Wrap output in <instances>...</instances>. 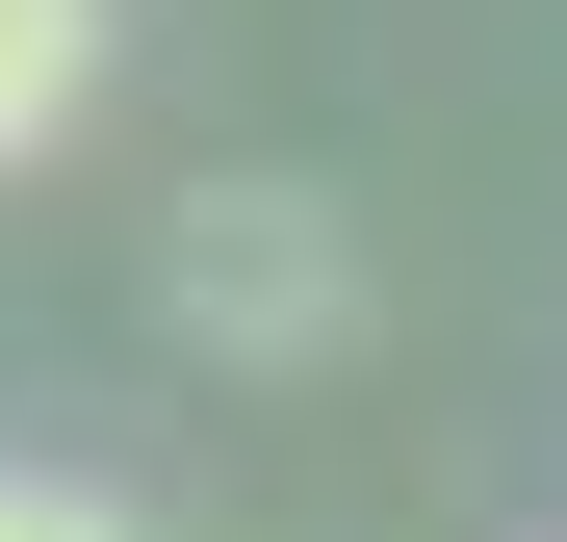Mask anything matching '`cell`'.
<instances>
[{"label":"cell","instance_id":"3957f363","mask_svg":"<svg viewBox=\"0 0 567 542\" xmlns=\"http://www.w3.org/2000/svg\"><path fill=\"white\" fill-rule=\"evenodd\" d=\"M0 542H130L104 491H27V466H0Z\"/></svg>","mask_w":567,"mask_h":542},{"label":"cell","instance_id":"7a4b0ae2","mask_svg":"<svg viewBox=\"0 0 567 542\" xmlns=\"http://www.w3.org/2000/svg\"><path fill=\"white\" fill-rule=\"evenodd\" d=\"M78 104H104V0H0V181H27Z\"/></svg>","mask_w":567,"mask_h":542},{"label":"cell","instance_id":"6da1fadb","mask_svg":"<svg viewBox=\"0 0 567 542\" xmlns=\"http://www.w3.org/2000/svg\"><path fill=\"white\" fill-rule=\"evenodd\" d=\"M155 310H181V336H233V361H310V336H336V207L207 181V207L155 233Z\"/></svg>","mask_w":567,"mask_h":542}]
</instances>
